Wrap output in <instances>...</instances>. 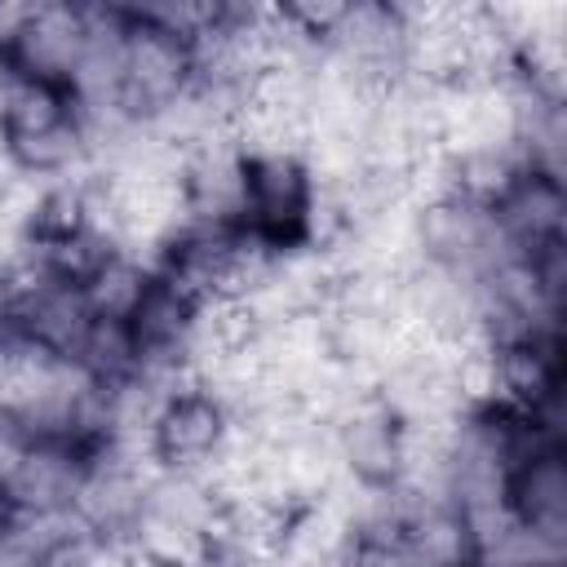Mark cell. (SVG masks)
<instances>
[{"mask_svg":"<svg viewBox=\"0 0 567 567\" xmlns=\"http://www.w3.org/2000/svg\"><path fill=\"white\" fill-rule=\"evenodd\" d=\"M190 89H195L190 44L128 9V31L120 44V75H115L120 120L124 124H159Z\"/></svg>","mask_w":567,"mask_h":567,"instance_id":"cell-4","label":"cell"},{"mask_svg":"<svg viewBox=\"0 0 567 567\" xmlns=\"http://www.w3.org/2000/svg\"><path fill=\"white\" fill-rule=\"evenodd\" d=\"M89 49V9L80 4H35L22 13L13 35L4 40V62L40 84L66 89L80 71V58Z\"/></svg>","mask_w":567,"mask_h":567,"instance_id":"cell-6","label":"cell"},{"mask_svg":"<svg viewBox=\"0 0 567 567\" xmlns=\"http://www.w3.org/2000/svg\"><path fill=\"white\" fill-rule=\"evenodd\" d=\"M505 518L549 545H563L567 527V465L563 447H540L523 456L518 465L505 470V492H501Z\"/></svg>","mask_w":567,"mask_h":567,"instance_id":"cell-7","label":"cell"},{"mask_svg":"<svg viewBox=\"0 0 567 567\" xmlns=\"http://www.w3.org/2000/svg\"><path fill=\"white\" fill-rule=\"evenodd\" d=\"M9 523H13V509H9V501H4V496H0V536H4V532H9Z\"/></svg>","mask_w":567,"mask_h":567,"instance_id":"cell-9","label":"cell"},{"mask_svg":"<svg viewBox=\"0 0 567 567\" xmlns=\"http://www.w3.org/2000/svg\"><path fill=\"white\" fill-rule=\"evenodd\" d=\"M319 177L306 155L292 151H244V208L239 226L270 252L288 257L315 239Z\"/></svg>","mask_w":567,"mask_h":567,"instance_id":"cell-2","label":"cell"},{"mask_svg":"<svg viewBox=\"0 0 567 567\" xmlns=\"http://www.w3.org/2000/svg\"><path fill=\"white\" fill-rule=\"evenodd\" d=\"M142 434L159 474H213L235 439V416L208 385L182 381L155 399Z\"/></svg>","mask_w":567,"mask_h":567,"instance_id":"cell-3","label":"cell"},{"mask_svg":"<svg viewBox=\"0 0 567 567\" xmlns=\"http://www.w3.org/2000/svg\"><path fill=\"white\" fill-rule=\"evenodd\" d=\"M412 430L381 394H359L332 416V456L363 492H394L408 478Z\"/></svg>","mask_w":567,"mask_h":567,"instance_id":"cell-5","label":"cell"},{"mask_svg":"<svg viewBox=\"0 0 567 567\" xmlns=\"http://www.w3.org/2000/svg\"><path fill=\"white\" fill-rule=\"evenodd\" d=\"M496 230L514 244V252H536L545 244H563V182L540 168H523L492 204Z\"/></svg>","mask_w":567,"mask_h":567,"instance_id":"cell-8","label":"cell"},{"mask_svg":"<svg viewBox=\"0 0 567 567\" xmlns=\"http://www.w3.org/2000/svg\"><path fill=\"white\" fill-rule=\"evenodd\" d=\"M0 155L18 177H75L89 159V128L75 97L13 71L0 102Z\"/></svg>","mask_w":567,"mask_h":567,"instance_id":"cell-1","label":"cell"}]
</instances>
